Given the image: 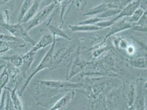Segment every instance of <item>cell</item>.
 <instances>
[{"instance_id":"7c38bea8","label":"cell","mask_w":147,"mask_h":110,"mask_svg":"<svg viewBox=\"0 0 147 110\" xmlns=\"http://www.w3.org/2000/svg\"><path fill=\"white\" fill-rule=\"evenodd\" d=\"M1 59L6 61L8 63L13 66L14 67L20 68L23 64V55L13 54L11 56H2Z\"/></svg>"},{"instance_id":"603a6c76","label":"cell","mask_w":147,"mask_h":110,"mask_svg":"<svg viewBox=\"0 0 147 110\" xmlns=\"http://www.w3.org/2000/svg\"><path fill=\"white\" fill-rule=\"evenodd\" d=\"M57 0H46L43 2H42L41 6L42 7L47 6L49 5V4L54 2H57Z\"/></svg>"},{"instance_id":"cb8c5ba5","label":"cell","mask_w":147,"mask_h":110,"mask_svg":"<svg viewBox=\"0 0 147 110\" xmlns=\"http://www.w3.org/2000/svg\"><path fill=\"white\" fill-rule=\"evenodd\" d=\"M75 2L77 7L80 8L83 3V0H75Z\"/></svg>"},{"instance_id":"5b68a950","label":"cell","mask_w":147,"mask_h":110,"mask_svg":"<svg viewBox=\"0 0 147 110\" xmlns=\"http://www.w3.org/2000/svg\"><path fill=\"white\" fill-rule=\"evenodd\" d=\"M132 25L133 24L129 22V19L125 18L121 20H118L110 26V30L106 36V38H108L110 35L115 34L119 32L132 28Z\"/></svg>"},{"instance_id":"2e32d148","label":"cell","mask_w":147,"mask_h":110,"mask_svg":"<svg viewBox=\"0 0 147 110\" xmlns=\"http://www.w3.org/2000/svg\"><path fill=\"white\" fill-rule=\"evenodd\" d=\"M129 63L134 67L137 68H147V62L144 57H138L137 58L130 59L129 60Z\"/></svg>"},{"instance_id":"4316f807","label":"cell","mask_w":147,"mask_h":110,"mask_svg":"<svg viewBox=\"0 0 147 110\" xmlns=\"http://www.w3.org/2000/svg\"><path fill=\"white\" fill-rule=\"evenodd\" d=\"M6 67V65H0V72Z\"/></svg>"},{"instance_id":"8fae6325","label":"cell","mask_w":147,"mask_h":110,"mask_svg":"<svg viewBox=\"0 0 147 110\" xmlns=\"http://www.w3.org/2000/svg\"><path fill=\"white\" fill-rule=\"evenodd\" d=\"M70 30L74 32H89L98 31L102 28L97 26L96 25H69Z\"/></svg>"},{"instance_id":"9c48e42d","label":"cell","mask_w":147,"mask_h":110,"mask_svg":"<svg viewBox=\"0 0 147 110\" xmlns=\"http://www.w3.org/2000/svg\"><path fill=\"white\" fill-rule=\"evenodd\" d=\"M17 88H18V84L14 85V87L12 89H11L10 88L6 87L5 89L8 90L10 94V97L12 103L13 107L16 110H23V106L22 103L21 102V100H20L19 95L18 92H17Z\"/></svg>"},{"instance_id":"d4e9b609","label":"cell","mask_w":147,"mask_h":110,"mask_svg":"<svg viewBox=\"0 0 147 110\" xmlns=\"http://www.w3.org/2000/svg\"><path fill=\"white\" fill-rule=\"evenodd\" d=\"M9 50H0V58L5 55Z\"/></svg>"},{"instance_id":"5bb4252c","label":"cell","mask_w":147,"mask_h":110,"mask_svg":"<svg viewBox=\"0 0 147 110\" xmlns=\"http://www.w3.org/2000/svg\"><path fill=\"white\" fill-rule=\"evenodd\" d=\"M47 27L51 33V35L54 36L55 37H61L62 38L65 39L67 40H71V39L67 35V34L63 31L61 29V27H58L55 25L52 24H49Z\"/></svg>"},{"instance_id":"ffe728a7","label":"cell","mask_w":147,"mask_h":110,"mask_svg":"<svg viewBox=\"0 0 147 110\" xmlns=\"http://www.w3.org/2000/svg\"><path fill=\"white\" fill-rule=\"evenodd\" d=\"M136 89L134 85H131L129 88V91L128 94V100H129V106H132L134 102H135V98H136Z\"/></svg>"},{"instance_id":"7a4b0ae2","label":"cell","mask_w":147,"mask_h":110,"mask_svg":"<svg viewBox=\"0 0 147 110\" xmlns=\"http://www.w3.org/2000/svg\"><path fill=\"white\" fill-rule=\"evenodd\" d=\"M57 4V2H54L49 4V5L45 7L41 11L37 13L30 20L25 23H23L25 29L28 31H29L39 25L43 23L53 12Z\"/></svg>"},{"instance_id":"4fadbf2b","label":"cell","mask_w":147,"mask_h":110,"mask_svg":"<svg viewBox=\"0 0 147 110\" xmlns=\"http://www.w3.org/2000/svg\"><path fill=\"white\" fill-rule=\"evenodd\" d=\"M109 9H111V8L107 4L103 3L95 7L94 8H93L88 11H86V12L84 13V16H97Z\"/></svg>"},{"instance_id":"8992f818","label":"cell","mask_w":147,"mask_h":110,"mask_svg":"<svg viewBox=\"0 0 147 110\" xmlns=\"http://www.w3.org/2000/svg\"><path fill=\"white\" fill-rule=\"evenodd\" d=\"M55 39H56V37L52 36L51 34L44 35L37 43H36L34 45H33V47L29 51L32 54H35L36 52L40 49L45 48L50 45H51Z\"/></svg>"},{"instance_id":"7402d4cb","label":"cell","mask_w":147,"mask_h":110,"mask_svg":"<svg viewBox=\"0 0 147 110\" xmlns=\"http://www.w3.org/2000/svg\"><path fill=\"white\" fill-rule=\"evenodd\" d=\"M134 24L141 25L143 26H147V11L144 12L142 17L138 20V22L136 23H135Z\"/></svg>"},{"instance_id":"ac0fdd59","label":"cell","mask_w":147,"mask_h":110,"mask_svg":"<svg viewBox=\"0 0 147 110\" xmlns=\"http://www.w3.org/2000/svg\"><path fill=\"white\" fill-rule=\"evenodd\" d=\"M145 11H146L142 8H141V7H138L132 14V15L129 17V22L132 24H135L137 23Z\"/></svg>"},{"instance_id":"277c9868","label":"cell","mask_w":147,"mask_h":110,"mask_svg":"<svg viewBox=\"0 0 147 110\" xmlns=\"http://www.w3.org/2000/svg\"><path fill=\"white\" fill-rule=\"evenodd\" d=\"M141 0H135L130 2L127 5L124 7L121 10L120 13L117 15V17L112 19L113 22L115 23L120 19L126 17H131L135 11L141 6Z\"/></svg>"},{"instance_id":"3957f363","label":"cell","mask_w":147,"mask_h":110,"mask_svg":"<svg viewBox=\"0 0 147 110\" xmlns=\"http://www.w3.org/2000/svg\"><path fill=\"white\" fill-rule=\"evenodd\" d=\"M2 28L10 33L11 35L24 41L26 43H30L33 46L36 43L30 36L29 31L25 29L24 25L22 23H18L14 24H5L2 26Z\"/></svg>"},{"instance_id":"d6986e66","label":"cell","mask_w":147,"mask_h":110,"mask_svg":"<svg viewBox=\"0 0 147 110\" xmlns=\"http://www.w3.org/2000/svg\"><path fill=\"white\" fill-rule=\"evenodd\" d=\"M120 11L121 10L119 8H111L97 16V17L102 19L106 18H109L110 17L117 15L120 13Z\"/></svg>"},{"instance_id":"30bf717a","label":"cell","mask_w":147,"mask_h":110,"mask_svg":"<svg viewBox=\"0 0 147 110\" xmlns=\"http://www.w3.org/2000/svg\"><path fill=\"white\" fill-rule=\"evenodd\" d=\"M42 3V0H34L32 5L22 20V23H25L30 20L36 14Z\"/></svg>"},{"instance_id":"83f0119b","label":"cell","mask_w":147,"mask_h":110,"mask_svg":"<svg viewBox=\"0 0 147 110\" xmlns=\"http://www.w3.org/2000/svg\"><path fill=\"white\" fill-rule=\"evenodd\" d=\"M127 110H135V107L134 105L131 106H129V108Z\"/></svg>"},{"instance_id":"e0dca14e","label":"cell","mask_w":147,"mask_h":110,"mask_svg":"<svg viewBox=\"0 0 147 110\" xmlns=\"http://www.w3.org/2000/svg\"><path fill=\"white\" fill-rule=\"evenodd\" d=\"M34 0H24L23 5L21 7L20 13L19 15L18 23H20L28 11L29 10L31 5H32Z\"/></svg>"},{"instance_id":"ba28073f","label":"cell","mask_w":147,"mask_h":110,"mask_svg":"<svg viewBox=\"0 0 147 110\" xmlns=\"http://www.w3.org/2000/svg\"><path fill=\"white\" fill-rule=\"evenodd\" d=\"M75 96L74 91L68 92L61 98L57 101L55 104L49 110H61L67 106L73 100Z\"/></svg>"},{"instance_id":"52a82bcc","label":"cell","mask_w":147,"mask_h":110,"mask_svg":"<svg viewBox=\"0 0 147 110\" xmlns=\"http://www.w3.org/2000/svg\"><path fill=\"white\" fill-rule=\"evenodd\" d=\"M34 54L28 51L26 54L23 55V64L20 68V73L22 74L24 78H27V74L30 68L32 62L34 59Z\"/></svg>"},{"instance_id":"9a60e30c","label":"cell","mask_w":147,"mask_h":110,"mask_svg":"<svg viewBox=\"0 0 147 110\" xmlns=\"http://www.w3.org/2000/svg\"><path fill=\"white\" fill-rule=\"evenodd\" d=\"M7 68V71L8 74L9 79L11 78L14 82V85L18 84V77L20 74V69L18 68L14 67L12 65L8 63L7 65H6Z\"/></svg>"},{"instance_id":"6da1fadb","label":"cell","mask_w":147,"mask_h":110,"mask_svg":"<svg viewBox=\"0 0 147 110\" xmlns=\"http://www.w3.org/2000/svg\"><path fill=\"white\" fill-rule=\"evenodd\" d=\"M55 40H56V39L55 40L53 43L51 45V46L50 49H49V50L46 53V54L45 55V56L42 59L41 61L40 62V63L38 64V65L36 68V69L32 72H31L30 74V75L29 76H28L27 78H26L24 84L22 86L20 92H18L19 96H21L22 95V94L24 92L25 90L27 88V87L30 84L31 79L34 78V77L36 74L43 69L47 68H49L51 66L52 58H53V53H54V50L55 48Z\"/></svg>"},{"instance_id":"44dd1931","label":"cell","mask_w":147,"mask_h":110,"mask_svg":"<svg viewBox=\"0 0 147 110\" xmlns=\"http://www.w3.org/2000/svg\"><path fill=\"white\" fill-rule=\"evenodd\" d=\"M102 20H103L102 19L96 17L94 18H91L86 19L85 20L81 21L79 23V24L96 25L99 22L102 21Z\"/></svg>"},{"instance_id":"484cf974","label":"cell","mask_w":147,"mask_h":110,"mask_svg":"<svg viewBox=\"0 0 147 110\" xmlns=\"http://www.w3.org/2000/svg\"><path fill=\"white\" fill-rule=\"evenodd\" d=\"M9 0H0V6L5 4L8 1H9Z\"/></svg>"}]
</instances>
